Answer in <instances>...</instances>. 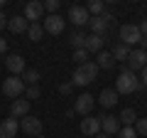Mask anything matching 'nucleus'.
<instances>
[{
  "label": "nucleus",
  "instance_id": "nucleus-14",
  "mask_svg": "<svg viewBox=\"0 0 147 138\" xmlns=\"http://www.w3.org/2000/svg\"><path fill=\"white\" fill-rule=\"evenodd\" d=\"M118 131H120V121L113 116H100V133H105V136H118Z\"/></svg>",
  "mask_w": 147,
  "mask_h": 138
},
{
  "label": "nucleus",
  "instance_id": "nucleus-7",
  "mask_svg": "<svg viewBox=\"0 0 147 138\" xmlns=\"http://www.w3.org/2000/svg\"><path fill=\"white\" fill-rule=\"evenodd\" d=\"M5 67H7V72H10V77H22L27 72L25 57H20V54H10V57L5 59Z\"/></svg>",
  "mask_w": 147,
  "mask_h": 138
},
{
  "label": "nucleus",
  "instance_id": "nucleus-27",
  "mask_svg": "<svg viewBox=\"0 0 147 138\" xmlns=\"http://www.w3.org/2000/svg\"><path fill=\"white\" fill-rule=\"evenodd\" d=\"M74 62L79 64V67L86 64V62H88V52H86V49H74Z\"/></svg>",
  "mask_w": 147,
  "mask_h": 138
},
{
  "label": "nucleus",
  "instance_id": "nucleus-28",
  "mask_svg": "<svg viewBox=\"0 0 147 138\" xmlns=\"http://www.w3.org/2000/svg\"><path fill=\"white\" fill-rule=\"evenodd\" d=\"M118 138H137V131L132 126H123L120 131H118Z\"/></svg>",
  "mask_w": 147,
  "mask_h": 138
},
{
  "label": "nucleus",
  "instance_id": "nucleus-2",
  "mask_svg": "<svg viewBox=\"0 0 147 138\" xmlns=\"http://www.w3.org/2000/svg\"><path fill=\"white\" fill-rule=\"evenodd\" d=\"M137 89H142L140 77L132 74L130 69H123L120 74H118V79H115V91L118 94H132V91H137Z\"/></svg>",
  "mask_w": 147,
  "mask_h": 138
},
{
  "label": "nucleus",
  "instance_id": "nucleus-32",
  "mask_svg": "<svg viewBox=\"0 0 147 138\" xmlns=\"http://www.w3.org/2000/svg\"><path fill=\"white\" fill-rule=\"evenodd\" d=\"M71 89H74V84H71V81H66V84H61V86H59V91H61V94H71Z\"/></svg>",
  "mask_w": 147,
  "mask_h": 138
},
{
  "label": "nucleus",
  "instance_id": "nucleus-26",
  "mask_svg": "<svg viewBox=\"0 0 147 138\" xmlns=\"http://www.w3.org/2000/svg\"><path fill=\"white\" fill-rule=\"evenodd\" d=\"M22 81H25L27 86H37V81H39V72H37V69H27L25 74H22Z\"/></svg>",
  "mask_w": 147,
  "mask_h": 138
},
{
  "label": "nucleus",
  "instance_id": "nucleus-13",
  "mask_svg": "<svg viewBox=\"0 0 147 138\" xmlns=\"http://www.w3.org/2000/svg\"><path fill=\"white\" fill-rule=\"evenodd\" d=\"M20 128L22 131L27 133V136H42V121H39V118L37 116H25L22 118V123H20Z\"/></svg>",
  "mask_w": 147,
  "mask_h": 138
},
{
  "label": "nucleus",
  "instance_id": "nucleus-16",
  "mask_svg": "<svg viewBox=\"0 0 147 138\" xmlns=\"http://www.w3.org/2000/svg\"><path fill=\"white\" fill-rule=\"evenodd\" d=\"M10 116L12 118L30 116V101H27V99H15V101H12V106H10Z\"/></svg>",
  "mask_w": 147,
  "mask_h": 138
},
{
  "label": "nucleus",
  "instance_id": "nucleus-30",
  "mask_svg": "<svg viewBox=\"0 0 147 138\" xmlns=\"http://www.w3.org/2000/svg\"><path fill=\"white\" fill-rule=\"evenodd\" d=\"M135 131H137V136H147V118H137Z\"/></svg>",
  "mask_w": 147,
  "mask_h": 138
},
{
  "label": "nucleus",
  "instance_id": "nucleus-25",
  "mask_svg": "<svg viewBox=\"0 0 147 138\" xmlns=\"http://www.w3.org/2000/svg\"><path fill=\"white\" fill-rule=\"evenodd\" d=\"M27 35H30V40H32V42H39V40L44 37V27L39 25V22H34V25H30Z\"/></svg>",
  "mask_w": 147,
  "mask_h": 138
},
{
  "label": "nucleus",
  "instance_id": "nucleus-10",
  "mask_svg": "<svg viewBox=\"0 0 147 138\" xmlns=\"http://www.w3.org/2000/svg\"><path fill=\"white\" fill-rule=\"evenodd\" d=\"M44 15V3H37V0H32V3H27L25 5V20L30 22V25H34V22H39Z\"/></svg>",
  "mask_w": 147,
  "mask_h": 138
},
{
  "label": "nucleus",
  "instance_id": "nucleus-34",
  "mask_svg": "<svg viewBox=\"0 0 147 138\" xmlns=\"http://www.w3.org/2000/svg\"><path fill=\"white\" fill-rule=\"evenodd\" d=\"M140 84H142V86H145V89H147V67L142 69V77H140Z\"/></svg>",
  "mask_w": 147,
  "mask_h": 138
},
{
  "label": "nucleus",
  "instance_id": "nucleus-39",
  "mask_svg": "<svg viewBox=\"0 0 147 138\" xmlns=\"http://www.w3.org/2000/svg\"><path fill=\"white\" fill-rule=\"evenodd\" d=\"M3 5H5V0H0V10H3Z\"/></svg>",
  "mask_w": 147,
  "mask_h": 138
},
{
  "label": "nucleus",
  "instance_id": "nucleus-9",
  "mask_svg": "<svg viewBox=\"0 0 147 138\" xmlns=\"http://www.w3.org/2000/svg\"><path fill=\"white\" fill-rule=\"evenodd\" d=\"M64 25H66V20H64L61 15H47V17H44V22H42L44 32H49V35H61Z\"/></svg>",
  "mask_w": 147,
  "mask_h": 138
},
{
  "label": "nucleus",
  "instance_id": "nucleus-36",
  "mask_svg": "<svg viewBox=\"0 0 147 138\" xmlns=\"http://www.w3.org/2000/svg\"><path fill=\"white\" fill-rule=\"evenodd\" d=\"M3 27H7V17L0 12V30H3Z\"/></svg>",
  "mask_w": 147,
  "mask_h": 138
},
{
  "label": "nucleus",
  "instance_id": "nucleus-33",
  "mask_svg": "<svg viewBox=\"0 0 147 138\" xmlns=\"http://www.w3.org/2000/svg\"><path fill=\"white\" fill-rule=\"evenodd\" d=\"M137 27H140L142 37H147V20H142V22H140V25H137Z\"/></svg>",
  "mask_w": 147,
  "mask_h": 138
},
{
  "label": "nucleus",
  "instance_id": "nucleus-20",
  "mask_svg": "<svg viewBox=\"0 0 147 138\" xmlns=\"http://www.w3.org/2000/svg\"><path fill=\"white\" fill-rule=\"evenodd\" d=\"M96 64H98V69H113V64H115V59H113V54L110 52H98L96 54Z\"/></svg>",
  "mask_w": 147,
  "mask_h": 138
},
{
  "label": "nucleus",
  "instance_id": "nucleus-19",
  "mask_svg": "<svg viewBox=\"0 0 147 138\" xmlns=\"http://www.w3.org/2000/svg\"><path fill=\"white\" fill-rule=\"evenodd\" d=\"M103 44H105V40L100 37V35H88V37H86V52L98 54V52H103Z\"/></svg>",
  "mask_w": 147,
  "mask_h": 138
},
{
  "label": "nucleus",
  "instance_id": "nucleus-4",
  "mask_svg": "<svg viewBox=\"0 0 147 138\" xmlns=\"http://www.w3.org/2000/svg\"><path fill=\"white\" fill-rule=\"evenodd\" d=\"M110 25H113V15H110V12H103L100 17H91V20H88L91 35H100V37L110 30Z\"/></svg>",
  "mask_w": 147,
  "mask_h": 138
},
{
  "label": "nucleus",
  "instance_id": "nucleus-38",
  "mask_svg": "<svg viewBox=\"0 0 147 138\" xmlns=\"http://www.w3.org/2000/svg\"><path fill=\"white\" fill-rule=\"evenodd\" d=\"M93 138H110V136H105V133H98V136H93Z\"/></svg>",
  "mask_w": 147,
  "mask_h": 138
},
{
  "label": "nucleus",
  "instance_id": "nucleus-35",
  "mask_svg": "<svg viewBox=\"0 0 147 138\" xmlns=\"http://www.w3.org/2000/svg\"><path fill=\"white\" fill-rule=\"evenodd\" d=\"M5 52H7V42L0 37V54H5Z\"/></svg>",
  "mask_w": 147,
  "mask_h": 138
},
{
  "label": "nucleus",
  "instance_id": "nucleus-18",
  "mask_svg": "<svg viewBox=\"0 0 147 138\" xmlns=\"http://www.w3.org/2000/svg\"><path fill=\"white\" fill-rule=\"evenodd\" d=\"M118 96H120V94H118L115 89H103L100 96H98V104L103 109H110V106H115V104H118Z\"/></svg>",
  "mask_w": 147,
  "mask_h": 138
},
{
  "label": "nucleus",
  "instance_id": "nucleus-17",
  "mask_svg": "<svg viewBox=\"0 0 147 138\" xmlns=\"http://www.w3.org/2000/svg\"><path fill=\"white\" fill-rule=\"evenodd\" d=\"M7 27H10V32L20 35V32L30 30V22L25 20V15H15V17H7Z\"/></svg>",
  "mask_w": 147,
  "mask_h": 138
},
{
  "label": "nucleus",
  "instance_id": "nucleus-8",
  "mask_svg": "<svg viewBox=\"0 0 147 138\" xmlns=\"http://www.w3.org/2000/svg\"><path fill=\"white\" fill-rule=\"evenodd\" d=\"M93 96L91 94H81L76 96V101H74V113H81V116H91V111H93Z\"/></svg>",
  "mask_w": 147,
  "mask_h": 138
},
{
  "label": "nucleus",
  "instance_id": "nucleus-40",
  "mask_svg": "<svg viewBox=\"0 0 147 138\" xmlns=\"http://www.w3.org/2000/svg\"><path fill=\"white\" fill-rule=\"evenodd\" d=\"M34 138H44V136H34Z\"/></svg>",
  "mask_w": 147,
  "mask_h": 138
},
{
  "label": "nucleus",
  "instance_id": "nucleus-29",
  "mask_svg": "<svg viewBox=\"0 0 147 138\" xmlns=\"http://www.w3.org/2000/svg\"><path fill=\"white\" fill-rule=\"evenodd\" d=\"M59 5H61V3H59V0H47V3H44V10H47L49 15H57Z\"/></svg>",
  "mask_w": 147,
  "mask_h": 138
},
{
  "label": "nucleus",
  "instance_id": "nucleus-15",
  "mask_svg": "<svg viewBox=\"0 0 147 138\" xmlns=\"http://www.w3.org/2000/svg\"><path fill=\"white\" fill-rule=\"evenodd\" d=\"M17 131H20V123H17V118H12V116L0 123V138H15Z\"/></svg>",
  "mask_w": 147,
  "mask_h": 138
},
{
  "label": "nucleus",
  "instance_id": "nucleus-11",
  "mask_svg": "<svg viewBox=\"0 0 147 138\" xmlns=\"http://www.w3.org/2000/svg\"><path fill=\"white\" fill-rule=\"evenodd\" d=\"M69 20H71L76 27H84V25H88L91 15H88V10H86L84 5H71L69 8Z\"/></svg>",
  "mask_w": 147,
  "mask_h": 138
},
{
  "label": "nucleus",
  "instance_id": "nucleus-6",
  "mask_svg": "<svg viewBox=\"0 0 147 138\" xmlns=\"http://www.w3.org/2000/svg\"><path fill=\"white\" fill-rule=\"evenodd\" d=\"M145 67H147V52H142V49H130V57H127V69L135 74V72H142Z\"/></svg>",
  "mask_w": 147,
  "mask_h": 138
},
{
  "label": "nucleus",
  "instance_id": "nucleus-22",
  "mask_svg": "<svg viewBox=\"0 0 147 138\" xmlns=\"http://www.w3.org/2000/svg\"><path fill=\"white\" fill-rule=\"evenodd\" d=\"M86 10H88L91 17H100L105 12V3H103V0H91L88 5H86Z\"/></svg>",
  "mask_w": 147,
  "mask_h": 138
},
{
  "label": "nucleus",
  "instance_id": "nucleus-23",
  "mask_svg": "<svg viewBox=\"0 0 147 138\" xmlns=\"http://www.w3.org/2000/svg\"><path fill=\"white\" fill-rule=\"evenodd\" d=\"M118 121H120L123 126H132V123H137V113H135V109H123L120 116H118Z\"/></svg>",
  "mask_w": 147,
  "mask_h": 138
},
{
  "label": "nucleus",
  "instance_id": "nucleus-5",
  "mask_svg": "<svg viewBox=\"0 0 147 138\" xmlns=\"http://www.w3.org/2000/svg\"><path fill=\"white\" fill-rule=\"evenodd\" d=\"M142 40V32L137 25H123L120 27V42L127 44V47H132V44H140Z\"/></svg>",
  "mask_w": 147,
  "mask_h": 138
},
{
  "label": "nucleus",
  "instance_id": "nucleus-1",
  "mask_svg": "<svg viewBox=\"0 0 147 138\" xmlns=\"http://www.w3.org/2000/svg\"><path fill=\"white\" fill-rule=\"evenodd\" d=\"M96 74H98V64H96V62H86V64H81V67L74 69L71 84L74 86H88L91 81L96 79Z\"/></svg>",
  "mask_w": 147,
  "mask_h": 138
},
{
  "label": "nucleus",
  "instance_id": "nucleus-12",
  "mask_svg": "<svg viewBox=\"0 0 147 138\" xmlns=\"http://www.w3.org/2000/svg\"><path fill=\"white\" fill-rule=\"evenodd\" d=\"M81 133L88 138L98 136L100 133V116H86L84 121H81Z\"/></svg>",
  "mask_w": 147,
  "mask_h": 138
},
{
  "label": "nucleus",
  "instance_id": "nucleus-24",
  "mask_svg": "<svg viewBox=\"0 0 147 138\" xmlns=\"http://www.w3.org/2000/svg\"><path fill=\"white\" fill-rule=\"evenodd\" d=\"M86 37H88V35H84L81 30H76L71 35V47L74 49H86Z\"/></svg>",
  "mask_w": 147,
  "mask_h": 138
},
{
  "label": "nucleus",
  "instance_id": "nucleus-37",
  "mask_svg": "<svg viewBox=\"0 0 147 138\" xmlns=\"http://www.w3.org/2000/svg\"><path fill=\"white\" fill-rule=\"evenodd\" d=\"M140 49H142V52H147V37L140 40Z\"/></svg>",
  "mask_w": 147,
  "mask_h": 138
},
{
  "label": "nucleus",
  "instance_id": "nucleus-21",
  "mask_svg": "<svg viewBox=\"0 0 147 138\" xmlns=\"http://www.w3.org/2000/svg\"><path fill=\"white\" fill-rule=\"evenodd\" d=\"M113 59H115V62H127V57H130V47H127V44H123V42H118L115 47H113Z\"/></svg>",
  "mask_w": 147,
  "mask_h": 138
},
{
  "label": "nucleus",
  "instance_id": "nucleus-31",
  "mask_svg": "<svg viewBox=\"0 0 147 138\" xmlns=\"http://www.w3.org/2000/svg\"><path fill=\"white\" fill-rule=\"evenodd\" d=\"M25 94H27V101L30 99H39V86H27Z\"/></svg>",
  "mask_w": 147,
  "mask_h": 138
},
{
  "label": "nucleus",
  "instance_id": "nucleus-3",
  "mask_svg": "<svg viewBox=\"0 0 147 138\" xmlns=\"http://www.w3.org/2000/svg\"><path fill=\"white\" fill-rule=\"evenodd\" d=\"M25 89H27V84L22 81V77H7L5 81H3V94L7 96V99H20L22 94H25Z\"/></svg>",
  "mask_w": 147,
  "mask_h": 138
}]
</instances>
